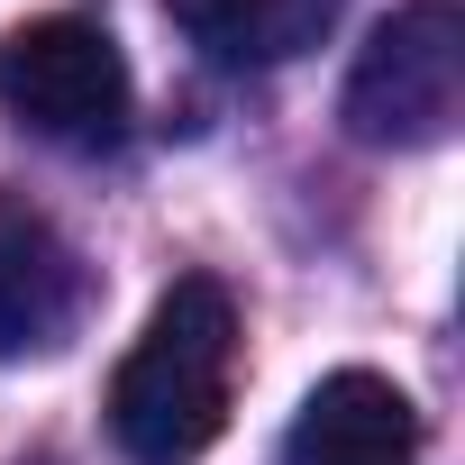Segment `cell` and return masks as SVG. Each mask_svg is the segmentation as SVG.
I'll return each instance as SVG.
<instances>
[{
    "label": "cell",
    "mask_w": 465,
    "mask_h": 465,
    "mask_svg": "<svg viewBox=\"0 0 465 465\" xmlns=\"http://www.w3.org/2000/svg\"><path fill=\"white\" fill-rule=\"evenodd\" d=\"M228 392H238V311L210 274H183L110 383V438L128 447V465H192L228 429Z\"/></svg>",
    "instance_id": "1"
},
{
    "label": "cell",
    "mask_w": 465,
    "mask_h": 465,
    "mask_svg": "<svg viewBox=\"0 0 465 465\" xmlns=\"http://www.w3.org/2000/svg\"><path fill=\"white\" fill-rule=\"evenodd\" d=\"M465 110V10L456 0H411L392 10L356 64H347V128L365 146H438Z\"/></svg>",
    "instance_id": "2"
},
{
    "label": "cell",
    "mask_w": 465,
    "mask_h": 465,
    "mask_svg": "<svg viewBox=\"0 0 465 465\" xmlns=\"http://www.w3.org/2000/svg\"><path fill=\"white\" fill-rule=\"evenodd\" d=\"M0 110L55 146H110L128 128V55L92 19H28L0 37Z\"/></svg>",
    "instance_id": "3"
},
{
    "label": "cell",
    "mask_w": 465,
    "mask_h": 465,
    "mask_svg": "<svg viewBox=\"0 0 465 465\" xmlns=\"http://www.w3.org/2000/svg\"><path fill=\"white\" fill-rule=\"evenodd\" d=\"M74 320H83V256L46 210L0 192V356H37Z\"/></svg>",
    "instance_id": "4"
},
{
    "label": "cell",
    "mask_w": 465,
    "mask_h": 465,
    "mask_svg": "<svg viewBox=\"0 0 465 465\" xmlns=\"http://www.w3.org/2000/svg\"><path fill=\"white\" fill-rule=\"evenodd\" d=\"M411 456H420V411L392 374H365V365L311 383L283 438V465H411Z\"/></svg>",
    "instance_id": "5"
},
{
    "label": "cell",
    "mask_w": 465,
    "mask_h": 465,
    "mask_svg": "<svg viewBox=\"0 0 465 465\" xmlns=\"http://www.w3.org/2000/svg\"><path fill=\"white\" fill-rule=\"evenodd\" d=\"M164 10L210 64H283L329 28L338 0H164Z\"/></svg>",
    "instance_id": "6"
}]
</instances>
